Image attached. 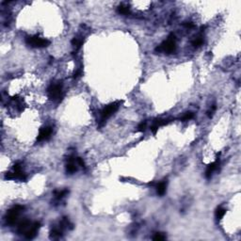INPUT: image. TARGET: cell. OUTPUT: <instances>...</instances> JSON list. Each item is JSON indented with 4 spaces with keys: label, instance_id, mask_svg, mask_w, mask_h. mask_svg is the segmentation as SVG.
<instances>
[{
    "label": "cell",
    "instance_id": "6da1fadb",
    "mask_svg": "<svg viewBox=\"0 0 241 241\" xmlns=\"http://www.w3.org/2000/svg\"><path fill=\"white\" fill-rule=\"evenodd\" d=\"M176 50V43H175V36L173 34L170 35L169 38L166 40L165 41H163L160 45L155 49L156 52H164L167 54H171L173 53Z\"/></svg>",
    "mask_w": 241,
    "mask_h": 241
},
{
    "label": "cell",
    "instance_id": "7a4b0ae2",
    "mask_svg": "<svg viewBox=\"0 0 241 241\" xmlns=\"http://www.w3.org/2000/svg\"><path fill=\"white\" fill-rule=\"evenodd\" d=\"M48 97L53 101H60L63 96L62 86L59 83H52L47 89Z\"/></svg>",
    "mask_w": 241,
    "mask_h": 241
},
{
    "label": "cell",
    "instance_id": "3957f363",
    "mask_svg": "<svg viewBox=\"0 0 241 241\" xmlns=\"http://www.w3.org/2000/svg\"><path fill=\"white\" fill-rule=\"evenodd\" d=\"M26 42L27 45L35 48H42L46 47L50 44V41L46 39L40 38L39 36H28L26 38Z\"/></svg>",
    "mask_w": 241,
    "mask_h": 241
},
{
    "label": "cell",
    "instance_id": "277c9868",
    "mask_svg": "<svg viewBox=\"0 0 241 241\" xmlns=\"http://www.w3.org/2000/svg\"><path fill=\"white\" fill-rule=\"evenodd\" d=\"M24 209H25V207L23 205H15L11 209H10L9 212L7 213V216H6L7 223L14 224L15 222L17 221V219H18L20 213L22 212Z\"/></svg>",
    "mask_w": 241,
    "mask_h": 241
},
{
    "label": "cell",
    "instance_id": "5b68a950",
    "mask_svg": "<svg viewBox=\"0 0 241 241\" xmlns=\"http://www.w3.org/2000/svg\"><path fill=\"white\" fill-rule=\"evenodd\" d=\"M120 105V102L117 101V102L111 103L109 105H107V107H105L101 112V120L102 122H105V120L107 119H109L113 113H115L118 110Z\"/></svg>",
    "mask_w": 241,
    "mask_h": 241
},
{
    "label": "cell",
    "instance_id": "8992f818",
    "mask_svg": "<svg viewBox=\"0 0 241 241\" xmlns=\"http://www.w3.org/2000/svg\"><path fill=\"white\" fill-rule=\"evenodd\" d=\"M40 227H41L40 222H38V221L32 222L31 225H30V227L28 228V230L26 231V233L24 235V236H25L26 239H32V238H34V237L37 235V233H38Z\"/></svg>",
    "mask_w": 241,
    "mask_h": 241
},
{
    "label": "cell",
    "instance_id": "52a82bcc",
    "mask_svg": "<svg viewBox=\"0 0 241 241\" xmlns=\"http://www.w3.org/2000/svg\"><path fill=\"white\" fill-rule=\"evenodd\" d=\"M52 135V128L50 126L43 127L40 130L39 135L37 137L38 141H44V140H48L51 138Z\"/></svg>",
    "mask_w": 241,
    "mask_h": 241
},
{
    "label": "cell",
    "instance_id": "ba28073f",
    "mask_svg": "<svg viewBox=\"0 0 241 241\" xmlns=\"http://www.w3.org/2000/svg\"><path fill=\"white\" fill-rule=\"evenodd\" d=\"M77 157L74 156H69L68 157V162H67V165H66V171L67 172H70V173H73L77 172V167L75 165H77Z\"/></svg>",
    "mask_w": 241,
    "mask_h": 241
},
{
    "label": "cell",
    "instance_id": "9c48e42d",
    "mask_svg": "<svg viewBox=\"0 0 241 241\" xmlns=\"http://www.w3.org/2000/svg\"><path fill=\"white\" fill-rule=\"evenodd\" d=\"M219 163V157H217V160H216L215 162L211 163V164H209V165L207 166L206 171H205V176H206V178H210V177H211V175H212L213 172L217 169Z\"/></svg>",
    "mask_w": 241,
    "mask_h": 241
},
{
    "label": "cell",
    "instance_id": "30bf717a",
    "mask_svg": "<svg viewBox=\"0 0 241 241\" xmlns=\"http://www.w3.org/2000/svg\"><path fill=\"white\" fill-rule=\"evenodd\" d=\"M83 39L82 38H78V37H74L72 40V45L74 47L75 51H78L83 45Z\"/></svg>",
    "mask_w": 241,
    "mask_h": 241
},
{
    "label": "cell",
    "instance_id": "8fae6325",
    "mask_svg": "<svg viewBox=\"0 0 241 241\" xmlns=\"http://www.w3.org/2000/svg\"><path fill=\"white\" fill-rule=\"evenodd\" d=\"M166 187H167V184H166V181H162V182L158 183L156 186V192L158 195L162 196L165 194L166 192Z\"/></svg>",
    "mask_w": 241,
    "mask_h": 241
},
{
    "label": "cell",
    "instance_id": "7c38bea8",
    "mask_svg": "<svg viewBox=\"0 0 241 241\" xmlns=\"http://www.w3.org/2000/svg\"><path fill=\"white\" fill-rule=\"evenodd\" d=\"M61 235H62V228L60 227V226H59V228H53V230L50 233V237L54 238V239L59 238Z\"/></svg>",
    "mask_w": 241,
    "mask_h": 241
},
{
    "label": "cell",
    "instance_id": "4fadbf2b",
    "mask_svg": "<svg viewBox=\"0 0 241 241\" xmlns=\"http://www.w3.org/2000/svg\"><path fill=\"white\" fill-rule=\"evenodd\" d=\"M225 213H226V209H224V208H223V207H221V206L218 207V208H217V210H216V213H215L216 219H217L218 220L221 219L224 217Z\"/></svg>",
    "mask_w": 241,
    "mask_h": 241
},
{
    "label": "cell",
    "instance_id": "5bb4252c",
    "mask_svg": "<svg viewBox=\"0 0 241 241\" xmlns=\"http://www.w3.org/2000/svg\"><path fill=\"white\" fill-rule=\"evenodd\" d=\"M117 11H118L120 14H124V15H127V14L130 13V10H129V8L126 7V6H124V5H120V6H119L118 9H117Z\"/></svg>",
    "mask_w": 241,
    "mask_h": 241
},
{
    "label": "cell",
    "instance_id": "9a60e30c",
    "mask_svg": "<svg viewBox=\"0 0 241 241\" xmlns=\"http://www.w3.org/2000/svg\"><path fill=\"white\" fill-rule=\"evenodd\" d=\"M54 193H55V196H56V199L60 200V199L63 198L64 196L68 193V190H67V189H64V190H56Z\"/></svg>",
    "mask_w": 241,
    "mask_h": 241
},
{
    "label": "cell",
    "instance_id": "2e32d148",
    "mask_svg": "<svg viewBox=\"0 0 241 241\" xmlns=\"http://www.w3.org/2000/svg\"><path fill=\"white\" fill-rule=\"evenodd\" d=\"M203 43V38H201V37L196 38L194 41H192V45H193L194 47H199V46H201Z\"/></svg>",
    "mask_w": 241,
    "mask_h": 241
},
{
    "label": "cell",
    "instance_id": "e0dca14e",
    "mask_svg": "<svg viewBox=\"0 0 241 241\" xmlns=\"http://www.w3.org/2000/svg\"><path fill=\"white\" fill-rule=\"evenodd\" d=\"M194 117V114L192 112H187L182 118H181V120H183V122H185V120H191L192 118Z\"/></svg>",
    "mask_w": 241,
    "mask_h": 241
},
{
    "label": "cell",
    "instance_id": "ac0fdd59",
    "mask_svg": "<svg viewBox=\"0 0 241 241\" xmlns=\"http://www.w3.org/2000/svg\"><path fill=\"white\" fill-rule=\"evenodd\" d=\"M145 129H146V123L144 122H142V123H140L139 125H138V127H137V130L138 132H144L145 131Z\"/></svg>",
    "mask_w": 241,
    "mask_h": 241
},
{
    "label": "cell",
    "instance_id": "d6986e66",
    "mask_svg": "<svg viewBox=\"0 0 241 241\" xmlns=\"http://www.w3.org/2000/svg\"><path fill=\"white\" fill-rule=\"evenodd\" d=\"M165 238H166V236L163 234H161V233H156L154 235V237H153L154 240H164Z\"/></svg>",
    "mask_w": 241,
    "mask_h": 241
},
{
    "label": "cell",
    "instance_id": "ffe728a7",
    "mask_svg": "<svg viewBox=\"0 0 241 241\" xmlns=\"http://www.w3.org/2000/svg\"><path fill=\"white\" fill-rule=\"evenodd\" d=\"M81 74H82V70H81V69H77V71L73 73V78H78Z\"/></svg>",
    "mask_w": 241,
    "mask_h": 241
},
{
    "label": "cell",
    "instance_id": "44dd1931",
    "mask_svg": "<svg viewBox=\"0 0 241 241\" xmlns=\"http://www.w3.org/2000/svg\"><path fill=\"white\" fill-rule=\"evenodd\" d=\"M158 128H159V126L154 122V124H153V125L151 126V131L153 132V134H156V132H157V130H158Z\"/></svg>",
    "mask_w": 241,
    "mask_h": 241
},
{
    "label": "cell",
    "instance_id": "7402d4cb",
    "mask_svg": "<svg viewBox=\"0 0 241 241\" xmlns=\"http://www.w3.org/2000/svg\"><path fill=\"white\" fill-rule=\"evenodd\" d=\"M216 110V105H213L212 107V109H211L210 110H208L207 111V115H208V117H212V115H213V113H214V111Z\"/></svg>",
    "mask_w": 241,
    "mask_h": 241
}]
</instances>
